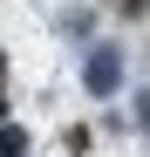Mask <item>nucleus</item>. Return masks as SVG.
I'll use <instances>...</instances> for the list:
<instances>
[{"mask_svg":"<svg viewBox=\"0 0 150 157\" xmlns=\"http://www.w3.org/2000/svg\"><path fill=\"white\" fill-rule=\"evenodd\" d=\"M89 82H96V89H116V62L96 55V62H89Z\"/></svg>","mask_w":150,"mask_h":157,"instance_id":"nucleus-1","label":"nucleus"}]
</instances>
